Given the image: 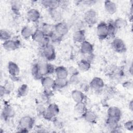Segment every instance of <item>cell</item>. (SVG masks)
I'll use <instances>...</instances> for the list:
<instances>
[{
  "label": "cell",
  "mask_w": 133,
  "mask_h": 133,
  "mask_svg": "<svg viewBox=\"0 0 133 133\" xmlns=\"http://www.w3.org/2000/svg\"><path fill=\"white\" fill-rule=\"evenodd\" d=\"M35 124L34 118L30 115H25L20 118L18 122L19 132H28Z\"/></svg>",
  "instance_id": "1"
},
{
  "label": "cell",
  "mask_w": 133,
  "mask_h": 133,
  "mask_svg": "<svg viewBox=\"0 0 133 133\" xmlns=\"http://www.w3.org/2000/svg\"><path fill=\"white\" fill-rule=\"evenodd\" d=\"M59 112V106L55 103H50L46 107L42 116L47 121H54Z\"/></svg>",
  "instance_id": "2"
},
{
  "label": "cell",
  "mask_w": 133,
  "mask_h": 133,
  "mask_svg": "<svg viewBox=\"0 0 133 133\" xmlns=\"http://www.w3.org/2000/svg\"><path fill=\"white\" fill-rule=\"evenodd\" d=\"M98 19V16L97 11L92 8L86 10L84 14L83 21L89 26H92L97 23Z\"/></svg>",
  "instance_id": "3"
},
{
  "label": "cell",
  "mask_w": 133,
  "mask_h": 133,
  "mask_svg": "<svg viewBox=\"0 0 133 133\" xmlns=\"http://www.w3.org/2000/svg\"><path fill=\"white\" fill-rule=\"evenodd\" d=\"M42 55L47 61H54L56 58L55 48L51 43L41 48Z\"/></svg>",
  "instance_id": "4"
},
{
  "label": "cell",
  "mask_w": 133,
  "mask_h": 133,
  "mask_svg": "<svg viewBox=\"0 0 133 133\" xmlns=\"http://www.w3.org/2000/svg\"><path fill=\"white\" fill-rule=\"evenodd\" d=\"M112 49L116 52L122 54L126 51L127 47L124 41L118 37L114 38L111 44Z\"/></svg>",
  "instance_id": "5"
},
{
  "label": "cell",
  "mask_w": 133,
  "mask_h": 133,
  "mask_svg": "<svg viewBox=\"0 0 133 133\" xmlns=\"http://www.w3.org/2000/svg\"><path fill=\"white\" fill-rule=\"evenodd\" d=\"M96 33L98 38L100 41L104 40L109 37L107 22L101 21L97 24Z\"/></svg>",
  "instance_id": "6"
},
{
  "label": "cell",
  "mask_w": 133,
  "mask_h": 133,
  "mask_svg": "<svg viewBox=\"0 0 133 133\" xmlns=\"http://www.w3.org/2000/svg\"><path fill=\"white\" fill-rule=\"evenodd\" d=\"M40 73L42 77L55 73L56 68L50 63L48 62H38Z\"/></svg>",
  "instance_id": "7"
},
{
  "label": "cell",
  "mask_w": 133,
  "mask_h": 133,
  "mask_svg": "<svg viewBox=\"0 0 133 133\" xmlns=\"http://www.w3.org/2000/svg\"><path fill=\"white\" fill-rule=\"evenodd\" d=\"M89 87L96 92H99L103 90L105 84L104 81L100 77H94L89 83Z\"/></svg>",
  "instance_id": "8"
},
{
  "label": "cell",
  "mask_w": 133,
  "mask_h": 133,
  "mask_svg": "<svg viewBox=\"0 0 133 133\" xmlns=\"http://www.w3.org/2000/svg\"><path fill=\"white\" fill-rule=\"evenodd\" d=\"M7 70L11 79L14 81L16 79L17 81L20 72L18 65L13 61H9L7 65Z\"/></svg>",
  "instance_id": "9"
},
{
  "label": "cell",
  "mask_w": 133,
  "mask_h": 133,
  "mask_svg": "<svg viewBox=\"0 0 133 133\" xmlns=\"http://www.w3.org/2000/svg\"><path fill=\"white\" fill-rule=\"evenodd\" d=\"M69 31V25L62 21L54 24V31L63 37L68 33Z\"/></svg>",
  "instance_id": "10"
},
{
  "label": "cell",
  "mask_w": 133,
  "mask_h": 133,
  "mask_svg": "<svg viewBox=\"0 0 133 133\" xmlns=\"http://www.w3.org/2000/svg\"><path fill=\"white\" fill-rule=\"evenodd\" d=\"M3 47L7 51H14L18 49L20 46V41L17 39H9L3 42Z\"/></svg>",
  "instance_id": "11"
},
{
  "label": "cell",
  "mask_w": 133,
  "mask_h": 133,
  "mask_svg": "<svg viewBox=\"0 0 133 133\" xmlns=\"http://www.w3.org/2000/svg\"><path fill=\"white\" fill-rule=\"evenodd\" d=\"M15 115V111L13 107L8 103L5 104L1 113L2 117L4 120H7L14 117Z\"/></svg>",
  "instance_id": "12"
},
{
  "label": "cell",
  "mask_w": 133,
  "mask_h": 133,
  "mask_svg": "<svg viewBox=\"0 0 133 133\" xmlns=\"http://www.w3.org/2000/svg\"><path fill=\"white\" fill-rule=\"evenodd\" d=\"M122 115L121 110L117 107L111 106L107 110V117L120 121Z\"/></svg>",
  "instance_id": "13"
},
{
  "label": "cell",
  "mask_w": 133,
  "mask_h": 133,
  "mask_svg": "<svg viewBox=\"0 0 133 133\" xmlns=\"http://www.w3.org/2000/svg\"><path fill=\"white\" fill-rule=\"evenodd\" d=\"M118 123L119 121L107 117L105 121V126L111 132H121V131L119 130Z\"/></svg>",
  "instance_id": "14"
},
{
  "label": "cell",
  "mask_w": 133,
  "mask_h": 133,
  "mask_svg": "<svg viewBox=\"0 0 133 133\" xmlns=\"http://www.w3.org/2000/svg\"><path fill=\"white\" fill-rule=\"evenodd\" d=\"M26 18L29 21L36 23L39 21L41 18V14L37 9L31 8L26 12Z\"/></svg>",
  "instance_id": "15"
},
{
  "label": "cell",
  "mask_w": 133,
  "mask_h": 133,
  "mask_svg": "<svg viewBox=\"0 0 133 133\" xmlns=\"http://www.w3.org/2000/svg\"><path fill=\"white\" fill-rule=\"evenodd\" d=\"M94 50V45L89 41L85 40L81 44L80 50L84 55H88L93 54Z\"/></svg>",
  "instance_id": "16"
},
{
  "label": "cell",
  "mask_w": 133,
  "mask_h": 133,
  "mask_svg": "<svg viewBox=\"0 0 133 133\" xmlns=\"http://www.w3.org/2000/svg\"><path fill=\"white\" fill-rule=\"evenodd\" d=\"M41 5L48 10L58 9L60 6V1L57 0H44L41 1Z\"/></svg>",
  "instance_id": "17"
},
{
  "label": "cell",
  "mask_w": 133,
  "mask_h": 133,
  "mask_svg": "<svg viewBox=\"0 0 133 133\" xmlns=\"http://www.w3.org/2000/svg\"><path fill=\"white\" fill-rule=\"evenodd\" d=\"M82 116L86 122L90 124L96 123L97 120V114L91 110H87L82 115Z\"/></svg>",
  "instance_id": "18"
},
{
  "label": "cell",
  "mask_w": 133,
  "mask_h": 133,
  "mask_svg": "<svg viewBox=\"0 0 133 133\" xmlns=\"http://www.w3.org/2000/svg\"><path fill=\"white\" fill-rule=\"evenodd\" d=\"M71 96L75 103L85 101L86 98V96L83 91L78 89L73 90L71 92Z\"/></svg>",
  "instance_id": "19"
},
{
  "label": "cell",
  "mask_w": 133,
  "mask_h": 133,
  "mask_svg": "<svg viewBox=\"0 0 133 133\" xmlns=\"http://www.w3.org/2000/svg\"><path fill=\"white\" fill-rule=\"evenodd\" d=\"M104 8L105 11L110 15L115 14L117 10V7L116 3L113 1L108 0L104 2Z\"/></svg>",
  "instance_id": "20"
},
{
  "label": "cell",
  "mask_w": 133,
  "mask_h": 133,
  "mask_svg": "<svg viewBox=\"0 0 133 133\" xmlns=\"http://www.w3.org/2000/svg\"><path fill=\"white\" fill-rule=\"evenodd\" d=\"M73 39L77 43L81 44L86 40V34L84 29L76 30L73 34Z\"/></svg>",
  "instance_id": "21"
},
{
  "label": "cell",
  "mask_w": 133,
  "mask_h": 133,
  "mask_svg": "<svg viewBox=\"0 0 133 133\" xmlns=\"http://www.w3.org/2000/svg\"><path fill=\"white\" fill-rule=\"evenodd\" d=\"M42 86L44 88L53 89L54 87L55 79L49 75L44 76L41 79Z\"/></svg>",
  "instance_id": "22"
},
{
  "label": "cell",
  "mask_w": 133,
  "mask_h": 133,
  "mask_svg": "<svg viewBox=\"0 0 133 133\" xmlns=\"http://www.w3.org/2000/svg\"><path fill=\"white\" fill-rule=\"evenodd\" d=\"M55 74H56V78H67L69 73L68 69L66 67L63 65H60L56 67Z\"/></svg>",
  "instance_id": "23"
},
{
  "label": "cell",
  "mask_w": 133,
  "mask_h": 133,
  "mask_svg": "<svg viewBox=\"0 0 133 133\" xmlns=\"http://www.w3.org/2000/svg\"><path fill=\"white\" fill-rule=\"evenodd\" d=\"M50 17L51 19L55 21L56 23L62 21L63 18V15L62 12L59 9H55L51 10H48Z\"/></svg>",
  "instance_id": "24"
},
{
  "label": "cell",
  "mask_w": 133,
  "mask_h": 133,
  "mask_svg": "<svg viewBox=\"0 0 133 133\" xmlns=\"http://www.w3.org/2000/svg\"><path fill=\"white\" fill-rule=\"evenodd\" d=\"M69 84V80L67 79V78H56V79H55L54 89H63L66 87Z\"/></svg>",
  "instance_id": "25"
},
{
  "label": "cell",
  "mask_w": 133,
  "mask_h": 133,
  "mask_svg": "<svg viewBox=\"0 0 133 133\" xmlns=\"http://www.w3.org/2000/svg\"><path fill=\"white\" fill-rule=\"evenodd\" d=\"M39 29L42 31L44 34L48 37H50L54 32V25L49 23H43Z\"/></svg>",
  "instance_id": "26"
},
{
  "label": "cell",
  "mask_w": 133,
  "mask_h": 133,
  "mask_svg": "<svg viewBox=\"0 0 133 133\" xmlns=\"http://www.w3.org/2000/svg\"><path fill=\"white\" fill-rule=\"evenodd\" d=\"M77 66L79 71L83 72H87L91 68V62L85 59H82L78 62Z\"/></svg>",
  "instance_id": "27"
},
{
  "label": "cell",
  "mask_w": 133,
  "mask_h": 133,
  "mask_svg": "<svg viewBox=\"0 0 133 133\" xmlns=\"http://www.w3.org/2000/svg\"><path fill=\"white\" fill-rule=\"evenodd\" d=\"M10 8L12 12L15 15H18L20 14L21 8H22V3L20 1H11L10 3Z\"/></svg>",
  "instance_id": "28"
},
{
  "label": "cell",
  "mask_w": 133,
  "mask_h": 133,
  "mask_svg": "<svg viewBox=\"0 0 133 133\" xmlns=\"http://www.w3.org/2000/svg\"><path fill=\"white\" fill-rule=\"evenodd\" d=\"M33 31L31 27L28 25L24 26L21 30V35L25 39H28L32 37Z\"/></svg>",
  "instance_id": "29"
},
{
  "label": "cell",
  "mask_w": 133,
  "mask_h": 133,
  "mask_svg": "<svg viewBox=\"0 0 133 133\" xmlns=\"http://www.w3.org/2000/svg\"><path fill=\"white\" fill-rule=\"evenodd\" d=\"M74 108L75 111L81 115L87 110V106L85 101L75 103Z\"/></svg>",
  "instance_id": "30"
},
{
  "label": "cell",
  "mask_w": 133,
  "mask_h": 133,
  "mask_svg": "<svg viewBox=\"0 0 133 133\" xmlns=\"http://www.w3.org/2000/svg\"><path fill=\"white\" fill-rule=\"evenodd\" d=\"M31 73L33 76V77L35 79H38L41 80V79L43 77L39 71V65H38V63L36 62L35 63L31 69Z\"/></svg>",
  "instance_id": "31"
},
{
  "label": "cell",
  "mask_w": 133,
  "mask_h": 133,
  "mask_svg": "<svg viewBox=\"0 0 133 133\" xmlns=\"http://www.w3.org/2000/svg\"><path fill=\"white\" fill-rule=\"evenodd\" d=\"M29 92V87L26 84H23L21 85L17 90V96L21 98L26 96Z\"/></svg>",
  "instance_id": "32"
},
{
  "label": "cell",
  "mask_w": 133,
  "mask_h": 133,
  "mask_svg": "<svg viewBox=\"0 0 133 133\" xmlns=\"http://www.w3.org/2000/svg\"><path fill=\"white\" fill-rule=\"evenodd\" d=\"M113 22L117 30L124 28L127 25V21L122 18H117L115 20L113 21Z\"/></svg>",
  "instance_id": "33"
},
{
  "label": "cell",
  "mask_w": 133,
  "mask_h": 133,
  "mask_svg": "<svg viewBox=\"0 0 133 133\" xmlns=\"http://www.w3.org/2000/svg\"><path fill=\"white\" fill-rule=\"evenodd\" d=\"M107 23V26H108V31L109 37L114 38L116 34L117 29L116 28V27L114 25L113 21H109Z\"/></svg>",
  "instance_id": "34"
},
{
  "label": "cell",
  "mask_w": 133,
  "mask_h": 133,
  "mask_svg": "<svg viewBox=\"0 0 133 133\" xmlns=\"http://www.w3.org/2000/svg\"><path fill=\"white\" fill-rule=\"evenodd\" d=\"M6 94L8 95L11 93L15 88V85L12 82L9 81H6L5 84L3 85Z\"/></svg>",
  "instance_id": "35"
},
{
  "label": "cell",
  "mask_w": 133,
  "mask_h": 133,
  "mask_svg": "<svg viewBox=\"0 0 133 133\" xmlns=\"http://www.w3.org/2000/svg\"><path fill=\"white\" fill-rule=\"evenodd\" d=\"M0 38L1 41L5 42L11 39V34L7 30L2 29L0 31Z\"/></svg>",
  "instance_id": "36"
},
{
  "label": "cell",
  "mask_w": 133,
  "mask_h": 133,
  "mask_svg": "<svg viewBox=\"0 0 133 133\" xmlns=\"http://www.w3.org/2000/svg\"><path fill=\"white\" fill-rule=\"evenodd\" d=\"M62 38L63 37H62L61 36L56 33L55 31L49 37L50 42L52 43H54V44H58L60 42H61V41L62 40Z\"/></svg>",
  "instance_id": "37"
},
{
  "label": "cell",
  "mask_w": 133,
  "mask_h": 133,
  "mask_svg": "<svg viewBox=\"0 0 133 133\" xmlns=\"http://www.w3.org/2000/svg\"><path fill=\"white\" fill-rule=\"evenodd\" d=\"M69 84L76 85L80 83V78L78 76V74L71 75L70 79H69Z\"/></svg>",
  "instance_id": "38"
},
{
  "label": "cell",
  "mask_w": 133,
  "mask_h": 133,
  "mask_svg": "<svg viewBox=\"0 0 133 133\" xmlns=\"http://www.w3.org/2000/svg\"><path fill=\"white\" fill-rule=\"evenodd\" d=\"M95 3H96V1H91V0L77 1V4H79V5H81V6H86V7L91 6L94 5Z\"/></svg>",
  "instance_id": "39"
},
{
  "label": "cell",
  "mask_w": 133,
  "mask_h": 133,
  "mask_svg": "<svg viewBox=\"0 0 133 133\" xmlns=\"http://www.w3.org/2000/svg\"><path fill=\"white\" fill-rule=\"evenodd\" d=\"M124 128L128 131H132L133 130V122L132 120H128L124 124Z\"/></svg>",
  "instance_id": "40"
},
{
  "label": "cell",
  "mask_w": 133,
  "mask_h": 133,
  "mask_svg": "<svg viewBox=\"0 0 133 133\" xmlns=\"http://www.w3.org/2000/svg\"><path fill=\"white\" fill-rule=\"evenodd\" d=\"M53 89H49V88H44L43 91V95L47 97L48 98H49L51 96L53 95Z\"/></svg>",
  "instance_id": "41"
},
{
  "label": "cell",
  "mask_w": 133,
  "mask_h": 133,
  "mask_svg": "<svg viewBox=\"0 0 133 133\" xmlns=\"http://www.w3.org/2000/svg\"><path fill=\"white\" fill-rule=\"evenodd\" d=\"M46 107H45L43 104H39L37 105V107H36V111L37 113H38L39 115H42L43 114V113H44V112L45 111V110H46Z\"/></svg>",
  "instance_id": "42"
},
{
  "label": "cell",
  "mask_w": 133,
  "mask_h": 133,
  "mask_svg": "<svg viewBox=\"0 0 133 133\" xmlns=\"http://www.w3.org/2000/svg\"><path fill=\"white\" fill-rule=\"evenodd\" d=\"M70 4L69 1H60V6L59 8H66Z\"/></svg>",
  "instance_id": "43"
},
{
  "label": "cell",
  "mask_w": 133,
  "mask_h": 133,
  "mask_svg": "<svg viewBox=\"0 0 133 133\" xmlns=\"http://www.w3.org/2000/svg\"><path fill=\"white\" fill-rule=\"evenodd\" d=\"M0 94H1V97L2 98L3 96H4V95H6V92H5V91L4 90V87L3 85H1V87H0Z\"/></svg>",
  "instance_id": "44"
},
{
  "label": "cell",
  "mask_w": 133,
  "mask_h": 133,
  "mask_svg": "<svg viewBox=\"0 0 133 133\" xmlns=\"http://www.w3.org/2000/svg\"><path fill=\"white\" fill-rule=\"evenodd\" d=\"M128 107H129V109L131 111H132L133 110V102H132V100H131L129 102V104H128Z\"/></svg>",
  "instance_id": "45"
},
{
  "label": "cell",
  "mask_w": 133,
  "mask_h": 133,
  "mask_svg": "<svg viewBox=\"0 0 133 133\" xmlns=\"http://www.w3.org/2000/svg\"><path fill=\"white\" fill-rule=\"evenodd\" d=\"M129 72L130 74V75H132V64L130 66V67L129 68Z\"/></svg>",
  "instance_id": "46"
}]
</instances>
